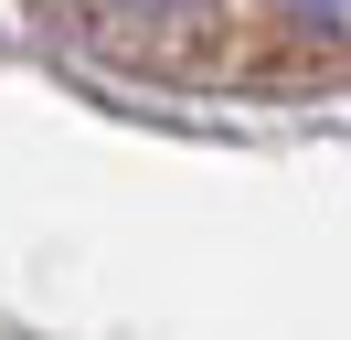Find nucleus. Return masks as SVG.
Returning a JSON list of instances; mask_svg holds the SVG:
<instances>
[{
  "mask_svg": "<svg viewBox=\"0 0 351 340\" xmlns=\"http://www.w3.org/2000/svg\"><path fill=\"white\" fill-rule=\"evenodd\" d=\"M287 11H298V21H330V32H341V21H351V0H287Z\"/></svg>",
  "mask_w": 351,
  "mask_h": 340,
  "instance_id": "f257e3e1",
  "label": "nucleus"
}]
</instances>
